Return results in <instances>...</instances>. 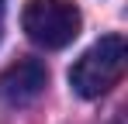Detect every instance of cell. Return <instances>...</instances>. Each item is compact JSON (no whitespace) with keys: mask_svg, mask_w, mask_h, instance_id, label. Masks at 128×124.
I'll list each match as a JSON object with an SVG mask.
<instances>
[{"mask_svg":"<svg viewBox=\"0 0 128 124\" xmlns=\"http://www.w3.org/2000/svg\"><path fill=\"white\" fill-rule=\"evenodd\" d=\"M4 10H7V0H0V38H4Z\"/></svg>","mask_w":128,"mask_h":124,"instance_id":"obj_4","label":"cell"},{"mask_svg":"<svg viewBox=\"0 0 128 124\" xmlns=\"http://www.w3.org/2000/svg\"><path fill=\"white\" fill-rule=\"evenodd\" d=\"M45 83H48V69L38 59H18L0 72V100L10 107H28L42 97Z\"/></svg>","mask_w":128,"mask_h":124,"instance_id":"obj_3","label":"cell"},{"mask_svg":"<svg viewBox=\"0 0 128 124\" xmlns=\"http://www.w3.org/2000/svg\"><path fill=\"white\" fill-rule=\"evenodd\" d=\"M128 62V45L121 35H104L97 45H90L69 69V86L76 97L83 100H97L104 97L114 83L121 79Z\"/></svg>","mask_w":128,"mask_h":124,"instance_id":"obj_1","label":"cell"},{"mask_svg":"<svg viewBox=\"0 0 128 124\" xmlns=\"http://www.w3.org/2000/svg\"><path fill=\"white\" fill-rule=\"evenodd\" d=\"M21 28L38 48L56 52L76 41L83 14L73 0H28L21 10Z\"/></svg>","mask_w":128,"mask_h":124,"instance_id":"obj_2","label":"cell"}]
</instances>
